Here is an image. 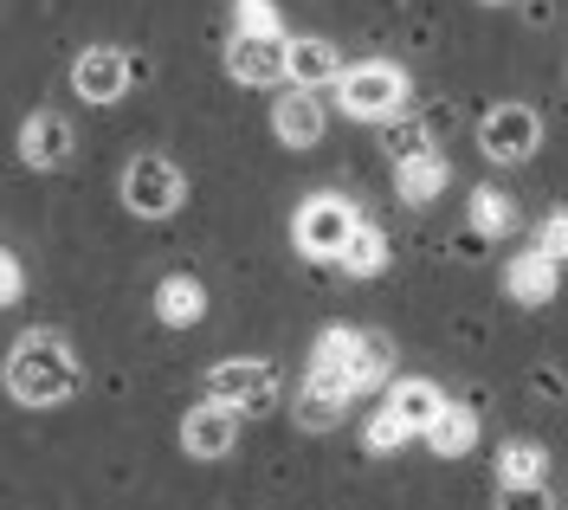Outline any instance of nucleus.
<instances>
[{"instance_id":"obj_1","label":"nucleus","mask_w":568,"mask_h":510,"mask_svg":"<svg viewBox=\"0 0 568 510\" xmlns=\"http://www.w3.org/2000/svg\"><path fill=\"white\" fill-rule=\"evenodd\" d=\"M7 395H13L20 407L71 401V395H78V356L65 349V336H52V329L20 336L13 356H7Z\"/></svg>"},{"instance_id":"obj_2","label":"nucleus","mask_w":568,"mask_h":510,"mask_svg":"<svg viewBox=\"0 0 568 510\" xmlns=\"http://www.w3.org/2000/svg\"><path fill=\"white\" fill-rule=\"evenodd\" d=\"M394 375V349L388 336H362V329H323L311 343V381H329L343 395H368V388H388Z\"/></svg>"},{"instance_id":"obj_3","label":"nucleus","mask_w":568,"mask_h":510,"mask_svg":"<svg viewBox=\"0 0 568 510\" xmlns=\"http://www.w3.org/2000/svg\"><path fill=\"white\" fill-rule=\"evenodd\" d=\"M336 110L355 116V123H394L407 110V72L388 65V59L349 65V72L336 78Z\"/></svg>"},{"instance_id":"obj_4","label":"nucleus","mask_w":568,"mask_h":510,"mask_svg":"<svg viewBox=\"0 0 568 510\" xmlns=\"http://www.w3.org/2000/svg\"><path fill=\"white\" fill-rule=\"evenodd\" d=\"M355 226H362V214H355L343 194H311V201H297L291 239H297V253H304V258L336 265V258H343V246L355 239Z\"/></svg>"},{"instance_id":"obj_5","label":"nucleus","mask_w":568,"mask_h":510,"mask_svg":"<svg viewBox=\"0 0 568 510\" xmlns=\"http://www.w3.org/2000/svg\"><path fill=\"white\" fill-rule=\"evenodd\" d=\"M116 194H123V207H130L136 220H169L181 207L187 182H181V169L169 162V155H130Z\"/></svg>"},{"instance_id":"obj_6","label":"nucleus","mask_w":568,"mask_h":510,"mask_svg":"<svg viewBox=\"0 0 568 510\" xmlns=\"http://www.w3.org/2000/svg\"><path fill=\"white\" fill-rule=\"evenodd\" d=\"M207 395L213 401H233L240 414H265V407L278 401V368L265 363V356H226V363L207 368Z\"/></svg>"},{"instance_id":"obj_7","label":"nucleus","mask_w":568,"mask_h":510,"mask_svg":"<svg viewBox=\"0 0 568 510\" xmlns=\"http://www.w3.org/2000/svg\"><path fill=\"white\" fill-rule=\"evenodd\" d=\"M536 143H542V123H536L530 104H491L485 110V123H478V149H485V162H504V169L530 162Z\"/></svg>"},{"instance_id":"obj_8","label":"nucleus","mask_w":568,"mask_h":510,"mask_svg":"<svg viewBox=\"0 0 568 510\" xmlns=\"http://www.w3.org/2000/svg\"><path fill=\"white\" fill-rule=\"evenodd\" d=\"M130 78H136V59H130L123 45H84V52L71 59V91L91 110L116 104V98L130 91Z\"/></svg>"},{"instance_id":"obj_9","label":"nucleus","mask_w":568,"mask_h":510,"mask_svg":"<svg viewBox=\"0 0 568 510\" xmlns=\"http://www.w3.org/2000/svg\"><path fill=\"white\" fill-rule=\"evenodd\" d=\"M226 78L233 84H291V33H233Z\"/></svg>"},{"instance_id":"obj_10","label":"nucleus","mask_w":568,"mask_h":510,"mask_svg":"<svg viewBox=\"0 0 568 510\" xmlns=\"http://www.w3.org/2000/svg\"><path fill=\"white\" fill-rule=\"evenodd\" d=\"M240 407L233 401H201V407H187V420H181V452L187 459H226L233 446H240Z\"/></svg>"},{"instance_id":"obj_11","label":"nucleus","mask_w":568,"mask_h":510,"mask_svg":"<svg viewBox=\"0 0 568 510\" xmlns=\"http://www.w3.org/2000/svg\"><path fill=\"white\" fill-rule=\"evenodd\" d=\"M323 123H329V110H323V98L311 91V84L278 91V104H272V136H278L284 149H317Z\"/></svg>"},{"instance_id":"obj_12","label":"nucleus","mask_w":568,"mask_h":510,"mask_svg":"<svg viewBox=\"0 0 568 510\" xmlns=\"http://www.w3.org/2000/svg\"><path fill=\"white\" fill-rule=\"evenodd\" d=\"M71 149H78V130H71V116L65 110H33L27 116V130H20V162L27 169H65L71 162Z\"/></svg>"},{"instance_id":"obj_13","label":"nucleus","mask_w":568,"mask_h":510,"mask_svg":"<svg viewBox=\"0 0 568 510\" xmlns=\"http://www.w3.org/2000/svg\"><path fill=\"white\" fill-rule=\"evenodd\" d=\"M446 182H453V162H446L439 149L426 143V136L407 149L400 162H394V194H400L407 207H426V201H439V194H446Z\"/></svg>"},{"instance_id":"obj_14","label":"nucleus","mask_w":568,"mask_h":510,"mask_svg":"<svg viewBox=\"0 0 568 510\" xmlns=\"http://www.w3.org/2000/svg\"><path fill=\"white\" fill-rule=\"evenodd\" d=\"M504 292L517 297V304H549V297L562 292V265L542 246H530V253H517L504 265Z\"/></svg>"},{"instance_id":"obj_15","label":"nucleus","mask_w":568,"mask_h":510,"mask_svg":"<svg viewBox=\"0 0 568 510\" xmlns=\"http://www.w3.org/2000/svg\"><path fill=\"white\" fill-rule=\"evenodd\" d=\"M349 72V59H343V45L323 33H297L291 39V84H336V78Z\"/></svg>"},{"instance_id":"obj_16","label":"nucleus","mask_w":568,"mask_h":510,"mask_svg":"<svg viewBox=\"0 0 568 510\" xmlns=\"http://www.w3.org/2000/svg\"><path fill=\"white\" fill-rule=\"evenodd\" d=\"M155 317L169 329H194L207 317V285H201L194 272H169V278L155 285Z\"/></svg>"},{"instance_id":"obj_17","label":"nucleus","mask_w":568,"mask_h":510,"mask_svg":"<svg viewBox=\"0 0 568 510\" xmlns=\"http://www.w3.org/2000/svg\"><path fill=\"white\" fill-rule=\"evenodd\" d=\"M343 414H349V395H343V388H329V381H311V375H304V388H297V427H304V434H329Z\"/></svg>"},{"instance_id":"obj_18","label":"nucleus","mask_w":568,"mask_h":510,"mask_svg":"<svg viewBox=\"0 0 568 510\" xmlns=\"http://www.w3.org/2000/svg\"><path fill=\"white\" fill-rule=\"evenodd\" d=\"M388 407L394 414H400V420H407V427H414V434L426 439V427H433V420H439V414H446V395H439V388H433V381H394L388 388Z\"/></svg>"},{"instance_id":"obj_19","label":"nucleus","mask_w":568,"mask_h":510,"mask_svg":"<svg viewBox=\"0 0 568 510\" xmlns=\"http://www.w3.org/2000/svg\"><path fill=\"white\" fill-rule=\"evenodd\" d=\"M426 446H433L439 459H465V452L478 446V414L453 401L446 414H439V420H433V427H426Z\"/></svg>"},{"instance_id":"obj_20","label":"nucleus","mask_w":568,"mask_h":510,"mask_svg":"<svg viewBox=\"0 0 568 510\" xmlns=\"http://www.w3.org/2000/svg\"><path fill=\"white\" fill-rule=\"evenodd\" d=\"M336 265H343L349 278H382V272H388V233L362 220V226H355V239L343 246V258H336Z\"/></svg>"},{"instance_id":"obj_21","label":"nucleus","mask_w":568,"mask_h":510,"mask_svg":"<svg viewBox=\"0 0 568 510\" xmlns=\"http://www.w3.org/2000/svg\"><path fill=\"white\" fill-rule=\"evenodd\" d=\"M465 214H471V233H485V239H504V233L517 226V201H510V194H497V187H471Z\"/></svg>"},{"instance_id":"obj_22","label":"nucleus","mask_w":568,"mask_h":510,"mask_svg":"<svg viewBox=\"0 0 568 510\" xmlns=\"http://www.w3.org/2000/svg\"><path fill=\"white\" fill-rule=\"evenodd\" d=\"M542 472H549V452L536 439H510L497 452V484H542Z\"/></svg>"},{"instance_id":"obj_23","label":"nucleus","mask_w":568,"mask_h":510,"mask_svg":"<svg viewBox=\"0 0 568 510\" xmlns=\"http://www.w3.org/2000/svg\"><path fill=\"white\" fill-rule=\"evenodd\" d=\"M407 439H420V434H414L394 407H382V414H368V420H362V446H368L375 459H382V452H400Z\"/></svg>"},{"instance_id":"obj_24","label":"nucleus","mask_w":568,"mask_h":510,"mask_svg":"<svg viewBox=\"0 0 568 510\" xmlns=\"http://www.w3.org/2000/svg\"><path fill=\"white\" fill-rule=\"evenodd\" d=\"M233 33H284L272 0H233Z\"/></svg>"},{"instance_id":"obj_25","label":"nucleus","mask_w":568,"mask_h":510,"mask_svg":"<svg viewBox=\"0 0 568 510\" xmlns=\"http://www.w3.org/2000/svg\"><path fill=\"white\" fill-rule=\"evenodd\" d=\"M536 246L556 258V265H568V207H556V214L536 226Z\"/></svg>"},{"instance_id":"obj_26","label":"nucleus","mask_w":568,"mask_h":510,"mask_svg":"<svg viewBox=\"0 0 568 510\" xmlns=\"http://www.w3.org/2000/svg\"><path fill=\"white\" fill-rule=\"evenodd\" d=\"M497 510H549L542 484H497Z\"/></svg>"},{"instance_id":"obj_27","label":"nucleus","mask_w":568,"mask_h":510,"mask_svg":"<svg viewBox=\"0 0 568 510\" xmlns=\"http://www.w3.org/2000/svg\"><path fill=\"white\" fill-rule=\"evenodd\" d=\"M0 297H7V304H20V297H27V265H20V253L0 258Z\"/></svg>"},{"instance_id":"obj_28","label":"nucleus","mask_w":568,"mask_h":510,"mask_svg":"<svg viewBox=\"0 0 568 510\" xmlns=\"http://www.w3.org/2000/svg\"><path fill=\"white\" fill-rule=\"evenodd\" d=\"M478 7H510V0H478Z\"/></svg>"}]
</instances>
